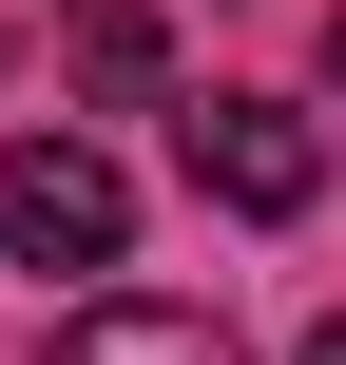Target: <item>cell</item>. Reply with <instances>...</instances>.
Here are the masks:
<instances>
[{
	"label": "cell",
	"mask_w": 346,
	"mask_h": 365,
	"mask_svg": "<svg viewBox=\"0 0 346 365\" xmlns=\"http://www.w3.org/2000/svg\"><path fill=\"white\" fill-rule=\"evenodd\" d=\"M0 250L19 269H116L135 250V192L96 135H0Z\"/></svg>",
	"instance_id": "1"
},
{
	"label": "cell",
	"mask_w": 346,
	"mask_h": 365,
	"mask_svg": "<svg viewBox=\"0 0 346 365\" xmlns=\"http://www.w3.org/2000/svg\"><path fill=\"white\" fill-rule=\"evenodd\" d=\"M173 154H193V192L250 212V231H289V212L327 192V135H308L289 96H173Z\"/></svg>",
	"instance_id": "2"
},
{
	"label": "cell",
	"mask_w": 346,
	"mask_h": 365,
	"mask_svg": "<svg viewBox=\"0 0 346 365\" xmlns=\"http://www.w3.org/2000/svg\"><path fill=\"white\" fill-rule=\"evenodd\" d=\"M39 365H231V327L212 308H77Z\"/></svg>",
	"instance_id": "3"
},
{
	"label": "cell",
	"mask_w": 346,
	"mask_h": 365,
	"mask_svg": "<svg viewBox=\"0 0 346 365\" xmlns=\"http://www.w3.org/2000/svg\"><path fill=\"white\" fill-rule=\"evenodd\" d=\"M77 77H96V96H154V77H173L154 0H77Z\"/></svg>",
	"instance_id": "4"
},
{
	"label": "cell",
	"mask_w": 346,
	"mask_h": 365,
	"mask_svg": "<svg viewBox=\"0 0 346 365\" xmlns=\"http://www.w3.org/2000/svg\"><path fill=\"white\" fill-rule=\"evenodd\" d=\"M308 365H346V308H327V327H308Z\"/></svg>",
	"instance_id": "5"
},
{
	"label": "cell",
	"mask_w": 346,
	"mask_h": 365,
	"mask_svg": "<svg viewBox=\"0 0 346 365\" xmlns=\"http://www.w3.org/2000/svg\"><path fill=\"white\" fill-rule=\"evenodd\" d=\"M327 96H346V19H327Z\"/></svg>",
	"instance_id": "6"
}]
</instances>
